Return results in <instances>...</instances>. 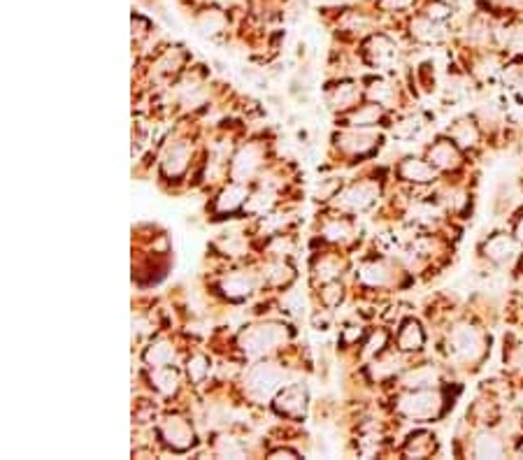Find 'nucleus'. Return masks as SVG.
I'll use <instances>...</instances> for the list:
<instances>
[{
    "label": "nucleus",
    "instance_id": "obj_1",
    "mask_svg": "<svg viewBox=\"0 0 523 460\" xmlns=\"http://www.w3.org/2000/svg\"><path fill=\"white\" fill-rule=\"evenodd\" d=\"M286 340H288L286 326H279V323H263V326L249 328L247 333L239 337V344H242L244 353L256 358V355H263L273 351L275 347L284 344Z\"/></svg>",
    "mask_w": 523,
    "mask_h": 460
},
{
    "label": "nucleus",
    "instance_id": "obj_2",
    "mask_svg": "<svg viewBox=\"0 0 523 460\" xmlns=\"http://www.w3.org/2000/svg\"><path fill=\"white\" fill-rule=\"evenodd\" d=\"M449 349L458 360H477L484 351V340L477 328L456 326L449 335Z\"/></svg>",
    "mask_w": 523,
    "mask_h": 460
},
{
    "label": "nucleus",
    "instance_id": "obj_3",
    "mask_svg": "<svg viewBox=\"0 0 523 460\" xmlns=\"http://www.w3.org/2000/svg\"><path fill=\"white\" fill-rule=\"evenodd\" d=\"M440 407H442L440 393L421 391V388H418L416 393L405 395L398 404V409L407 416V419H433V416L440 412Z\"/></svg>",
    "mask_w": 523,
    "mask_h": 460
},
{
    "label": "nucleus",
    "instance_id": "obj_4",
    "mask_svg": "<svg viewBox=\"0 0 523 460\" xmlns=\"http://www.w3.org/2000/svg\"><path fill=\"white\" fill-rule=\"evenodd\" d=\"M281 370L277 365H268V363H261V365H256L254 370L249 372V377H247V388H249V393L251 395H256V397H268V395H273L275 391H277V386L281 384Z\"/></svg>",
    "mask_w": 523,
    "mask_h": 460
},
{
    "label": "nucleus",
    "instance_id": "obj_5",
    "mask_svg": "<svg viewBox=\"0 0 523 460\" xmlns=\"http://www.w3.org/2000/svg\"><path fill=\"white\" fill-rule=\"evenodd\" d=\"M161 435L163 439L168 441L172 449L177 451H186L191 444H193V430L191 426L180 416H170L161 423Z\"/></svg>",
    "mask_w": 523,
    "mask_h": 460
},
{
    "label": "nucleus",
    "instance_id": "obj_6",
    "mask_svg": "<svg viewBox=\"0 0 523 460\" xmlns=\"http://www.w3.org/2000/svg\"><path fill=\"white\" fill-rule=\"evenodd\" d=\"M377 186L374 184H354L352 188H347L342 195H340V205L344 210H354V212H363L377 200Z\"/></svg>",
    "mask_w": 523,
    "mask_h": 460
},
{
    "label": "nucleus",
    "instance_id": "obj_7",
    "mask_svg": "<svg viewBox=\"0 0 523 460\" xmlns=\"http://www.w3.org/2000/svg\"><path fill=\"white\" fill-rule=\"evenodd\" d=\"M189 161H191V149L186 142L170 144L163 156V173L168 177H180L184 170L189 168Z\"/></svg>",
    "mask_w": 523,
    "mask_h": 460
},
{
    "label": "nucleus",
    "instance_id": "obj_8",
    "mask_svg": "<svg viewBox=\"0 0 523 460\" xmlns=\"http://www.w3.org/2000/svg\"><path fill=\"white\" fill-rule=\"evenodd\" d=\"M359 279L367 286H389L393 284L396 274H393V267L384 261H372L365 263L359 272Z\"/></svg>",
    "mask_w": 523,
    "mask_h": 460
},
{
    "label": "nucleus",
    "instance_id": "obj_9",
    "mask_svg": "<svg viewBox=\"0 0 523 460\" xmlns=\"http://www.w3.org/2000/svg\"><path fill=\"white\" fill-rule=\"evenodd\" d=\"M258 165H261V153H258L256 146H244V149L237 151L235 161H233V177L235 179H249V177H254V173L258 170Z\"/></svg>",
    "mask_w": 523,
    "mask_h": 460
},
{
    "label": "nucleus",
    "instance_id": "obj_10",
    "mask_svg": "<svg viewBox=\"0 0 523 460\" xmlns=\"http://www.w3.org/2000/svg\"><path fill=\"white\" fill-rule=\"evenodd\" d=\"M254 288H256V279L254 274L249 272H233L221 281V291L228 298H244L249 296Z\"/></svg>",
    "mask_w": 523,
    "mask_h": 460
},
{
    "label": "nucleus",
    "instance_id": "obj_11",
    "mask_svg": "<svg viewBox=\"0 0 523 460\" xmlns=\"http://www.w3.org/2000/svg\"><path fill=\"white\" fill-rule=\"evenodd\" d=\"M377 138L372 133H361V131H352V133H342L337 138V146L347 153H365L370 151Z\"/></svg>",
    "mask_w": 523,
    "mask_h": 460
},
{
    "label": "nucleus",
    "instance_id": "obj_12",
    "mask_svg": "<svg viewBox=\"0 0 523 460\" xmlns=\"http://www.w3.org/2000/svg\"><path fill=\"white\" fill-rule=\"evenodd\" d=\"M277 409L288 416H300L305 412V388L300 386H288L284 393L277 397Z\"/></svg>",
    "mask_w": 523,
    "mask_h": 460
},
{
    "label": "nucleus",
    "instance_id": "obj_13",
    "mask_svg": "<svg viewBox=\"0 0 523 460\" xmlns=\"http://www.w3.org/2000/svg\"><path fill=\"white\" fill-rule=\"evenodd\" d=\"M430 161L442 170H451V168H458L460 158H458L456 146H453L451 142H447V140H440V142L430 149Z\"/></svg>",
    "mask_w": 523,
    "mask_h": 460
},
{
    "label": "nucleus",
    "instance_id": "obj_14",
    "mask_svg": "<svg viewBox=\"0 0 523 460\" xmlns=\"http://www.w3.org/2000/svg\"><path fill=\"white\" fill-rule=\"evenodd\" d=\"M484 251H486V256H489V259H493L495 263H504V261H509L516 254V244H514L512 237L498 235V237H493V240H489V244H486Z\"/></svg>",
    "mask_w": 523,
    "mask_h": 460
},
{
    "label": "nucleus",
    "instance_id": "obj_15",
    "mask_svg": "<svg viewBox=\"0 0 523 460\" xmlns=\"http://www.w3.org/2000/svg\"><path fill=\"white\" fill-rule=\"evenodd\" d=\"M359 96H361V91L356 84H340V87H335L333 91H330L328 102L333 109H347V107L356 105Z\"/></svg>",
    "mask_w": 523,
    "mask_h": 460
},
{
    "label": "nucleus",
    "instance_id": "obj_16",
    "mask_svg": "<svg viewBox=\"0 0 523 460\" xmlns=\"http://www.w3.org/2000/svg\"><path fill=\"white\" fill-rule=\"evenodd\" d=\"M400 175L405 177V179H409V182H433V177H435V173H433V168H430L428 163H423V161H416V158H407L403 165H400Z\"/></svg>",
    "mask_w": 523,
    "mask_h": 460
},
{
    "label": "nucleus",
    "instance_id": "obj_17",
    "mask_svg": "<svg viewBox=\"0 0 523 460\" xmlns=\"http://www.w3.org/2000/svg\"><path fill=\"white\" fill-rule=\"evenodd\" d=\"M244 198H247V188L239 186V184H233V186L221 191V195L217 198V210L219 212H233V210H237V207L242 205Z\"/></svg>",
    "mask_w": 523,
    "mask_h": 460
},
{
    "label": "nucleus",
    "instance_id": "obj_18",
    "mask_svg": "<svg viewBox=\"0 0 523 460\" xmlns=\"http://www.w3.org/2000/svg\"><path fill=\"white\" fill-rule=\"evenodd\" d=\"M435 382H438V370L433 365L416 367L405 377V386H409V388H430Z\"/></svg>",
    "mask_w": 523,
    "mask_h": 460
},
{
    "label": "nucleus",
    "instance_id": "obj_19",
    "mask_svg": "<svg viewBox=\"0 0 523 460\" xmlns=\"http://www.w3.org/2000/svg\"><path fill=\"white\" fill-rule=\"evenodd\" d=\"M393 42L389 38H384V35H377V38L370 40V45H367V54H370L372 63H386V61L393 58Z\"/></svg>",
    "mask_w": 523,
    "mask_h": 460
},
{
    "label": "nucleus",
    "instance_id": "obj_20",
    "mask_svg": "<svg viewBox=\"0 0 523 460\" xmlns=\"http://www.w3.org/2000/svg\"><path fill=\"white\" fill-rule=\"evenodd\" d=\"M151 382L156 384V388L165 395H172L177 391V384H180V377L172 367H156V372L151 374Z\"/></svg>",
    "mask_w": 523,
    "mask_h": 460
},
{
    "label": "nucleus",
    "instance_id": "obj_21",
    "mask_svg": "<svg viewBox=\"0 0 523 460\" xmlns=\"http://www.w3.org/2000/svg\"><path fill=\"white\" fill-rule=\"evenodd\" d=\"M475 456L477 458H498L502 456V444L500 439L489 432H482L475 439Z\"/></svg>",
    "mask_w": 523,
    "mask_h": 460
},
{
    "label": "nucleus",
    "instance_id": "obj_22",
    "mask_svg": "<svg viewBox=\"0 0 523 460\" xmlns=\"http://www.w3.org/2000/svg\"><path fill=\"white\" fill-rule=\"evenodd\" d=\"M400 349H405V351H414V349H418L423 344V330L418 328L416 321H407L405 323V328L400 330Z\"/></svg>",
    "mask_w": 523,
    "mask_h": 460
},
{
    "label": "nucleus",
    "instance_id": "obj_23",
    "mask_svg": "<svg viewBox=\"0 0 523 460\" xmlns=\"http://www.w3.org/2000/svg\"><path fill=\"white\" fill-rule=\"evenodd\" d=\"M145 358L151 367H163L175 360V349H172L168 342H156V344L149 347Z\"/></svg>",
    "mask_w": 523,
    "mask_h": 460
},
{
    "label": "nucleus",
    "instance_id": "obj_24",
    "mask_svg": "<svg viewBox=\"0 0 523 460\" xmlns=\"http://www.w3.org/2000/svg\"><path fill=\"white\" fill-rule=\"evenodd\" d=\"M381 119V109H379V102H372V105H363L359 107L356 112L349 116V124L352 126H374L377 121Z\"/></svg>",
    "mask_w": 523,
    "mask_h": 460
},
{
    "label": "nucleus",
    "instance_id": "obj_25",
    "mask_svg": "<svg viewBox=\"0 0 523 460\" xmlns=\"http://www.w3.org/2000/svg\"><path fill=\"white\" fill-rule=\"evenodd\" d=\"M412 33L423 42H438L442 38V28L433 19H416L412 23Z\"/></svg>",
    "mask_w": 523,
    "mask_h": 460
},
{
    "label": "nucleus",
    "instance_id": "obj_26",
    "mask_svg": "<svg viewBox=\"0 0 523 460\" xmlns=\"http://www.w3.org/2000/svg\"><path fill=\"white\" fill-rule=\"evenodd\" d=\"M400 370V355L396 353H389L384 355L381 360H374L372 367H370V374L374 379H384V377H391Z\"/></svg>",
    "mask_w": 523,
    "mask_h": 460
},
{
    "label": "nucleus",
    "instance_id": "obj_27",
    "mask_svg": "<svg viewBox=\"0 0 523 460\" xmlns=\"http://www.w3.org/2000/svg\"><path fill=\"white\" fill-rule=\"evenodd\" d=\"M340 270H342L340 261L333 259V256H323V259L314 265V274H317L321 281H330V279H335L337 274H340Z\"/></svg>",
    "mask_w": 523,
    "mask_h": 460
},
{
    "label": "nucleus",
    "instance_id": "obj_28",
    "mask_svg": "<svg viewBox=\"0 0 523 460\" xmlns=\"http://www.w3.org/2000/svg\"><path fill=\"white\" fill-rule=\"evenodd\" d=\"M451 138L456 140L458 144L472 146L477 142V128L472 126L470 121H458V124L453 126V131H451Z\"/></svg>",
    "mask_w": 523,
    "mask_h": 460
},
{
    "label": "nucleus",
    "instance_id": "obj_29",
    "mask_svg": "<svg viewBox=\"0 0 523 460\" xmlns=\"http://www.w3.org/2000/svg\"><path fill=\"white\" fill-rule=\"evenodd\" d=\"M323 235L328 240H335V242H344L354 235V228L347 223V221H330L328 226L323 228Z\"/></svg>",
    "mask_w": 523,
    "mask_h": 460
},
{
    "label": "nucleus",
    "instance_id": "obj_30",
    "mask_svg": "<svg viewBox=\"0 0 523 460\" xmlns=\"http://www.w3.org/2000/svg\"><path fill=\"white\" fill-rule=\"evenodd\" d=\"M270 207H273V193L266 191V188H261V191H256L251 198L247 200V210L251 214H266Z\"/></svg>",
    "mask_w": 523,
    "mask_h": 460
},
{
    "label": "nucleus",
    "instance_id": "obj_31",
    "mask_svg": "<svg viewBox=\"0 0 523 460\" xmlns=\"http://www.w3.org/2000/svg\"><path fill=\"white\" fill-rule=\"evenodd\" d=\"M266 277H268L270 284L284 286V284H288V281L293 279V272H291V267L284 265V263H273V265L268 267Z\"/></svg>",
    "mask_w": 523,
    "mask_h": 460
},
{
    "label": "nucleus",
    "instance_id": "obj_32",
    "mask_svg": "<svg viewBox=\"0 0 523 460\" xmlns=\"http://www.w3.org/2000/svg\"><path fill=\"white\" fill-rule=\"evenodd\" d=\"M198 28L207 35L219 33V30L224 28V17H221L219 12H205L198 19Z\"/></svg>",
    "mask_w": 523,
    "mask_h": 460
},
{
    "label": "nucleus",
    "instance_id": "obj_33",
    "mask_svg": "<svg viewBox=\"0 0 523 460\" xmlns=\"http://www.w3.org/2000/svg\"><path fill=\"white\" fill-rule=\"evenodd\" d=\"M367 96H370L374 102H379V105H386V102L393 98V89L386 82H370Z\"/></svg>",
    "mask_w": 523,
    "mask_h": 460
},
{
    "label": "nucleus",
    "instance_id": "obj_34",
    "mask_svg": "<svg viewBox=\"0 0 523 460\" xmlns=\"http://www.w3.org/2000/svg\"><path fill=\"white\" fill-rule=\"evenodd\" d=\"M209 372V360L205 358V355H193V358L189 360V377L193 379V382H200V379H205V374Z\"/></svg>",
    "mask_w": 523,
    "mask_h": 460
},
{
    "label": "nucleus",
    "instance_id": "obj_35",
    "mask_svg": "<svg viewBox=\"0 0 523 460\" xmlns=\"http://www.w3.org/2000/svg\"><path fill=\"white\" fill-rule=\"evenodd\" d=\"M430 449H433V444H430V435H426V432L412 437V441L407 444L409 456H426V453H430Z\"/></svg>",
    "mask_w": 523,
    "mask_h": 460
},
{
    "label": "nucleus",
    "instance_id": "obj_36",
    "mask_svg": "<svg viewBox=\"0 0 523 460\" xmlns=\"http://www.w3.org/2000/svg\"><path fill=\"white\" fill-rule=\"evenodd\" d=\"M217 449H219L221 456H228V458H239V456H244V449L237 444V439L221 437L219 444H217Z\"/></svg>",
    "mask_w": 523,
    "mask_h": 460
},
{
    "label": "nucleus",
    "instance_id": "obj_37",
    "mask_svg": "<svg viewBox=\"0 0 523 460\" xmlns=\"http://www.w3.org/2000/svg\"><path fill=\"white\" fill-rule=\"evenodd\" d=\"M219 247L226 251V254H242L244 251V240L239 235H226L224 240H219Z\"/></svg>",
    "mask_w": 523,
    "mask_h": 460
},
{
    "label": "nucleus",
    "instance_id": "obj_38",
    "mask_svg": "<svg viewBox=\"0 0 523 460\" xmlns=\"http://www.w3.org/2000/svg\"><path fill=\"white\" fill-rule=\"evenodd\" d=\"M321 298H323V303L328 305V307H335V305H340V300H342V286L340 284H328L321 291Z\"/></svg>",
    "mask_w": 523,
    "mask_h": 460
},
{
    "label": "nucleus",
    "instance_id": "obj_39",
    "mask_svg": "<svg viewBox=\"0 0 523 460\" xmlns=\"http://www.w3.org/2000/svg\"><path fill=\"white\" fill-rule=\"evenodd\" d=\"M384 344H386V333H384V330H377V333L370 337V342H367L365 353L367 355L377 353V351H381V349H384Z\"/></svg>",
    "mask_w": 523,
    "mask_h": 460
},
{
    "label": "nucleus",
    "instance_id": "obj_40",
    "mask_svg": "<svg viewBox=\"0 0 523 460\" xmlns=\"http://www.w3.org/2000/svg\"><path fill=\"white\" fill-rule=\"evenodd\" d=\"M177 65H180V56H177V52H175V56H172V52H168L161 58V63H158V70H161V72H172V70H177Z\"/></svg>",
    "mask_w": 523,
    "mask_h": 460
},
{
    "label": "nucleus",
    "instance_id": "obj_41",
    "mask_svg": "<svg viewBox=\"0 0 523 460\" xmlns=\"http://www.w3.org/2000/svg\"><path fill=\"white\" fill-rule=\"evenodd\" d=\"M449 12H451V10H449L447 5L435 3V5H430V8H428V17H430V19H445Z\"/></svg>",
    "mask_w": 523,
    "mask_h": 460
},
{
    "label": "nucleus",
    "instance_id": "obj_42",
    "mask_svg": "<svg viewBox=\"0 0 523 460\" xmlns=\"http://www.w3.org/2000/svg\"><path fill=\"white\" fill-rule=\"evenodd\" d=\"M337 191V182H325L323 186H319V195L321 198H333Z\"/></svg>",
    "mask_w": 523,
    "mask_h": 460
},
{
    "label": "nucleus",
    "instance_id": "obj_43",
    "mask_svg": "<svg viewBox=\"0 0 523 460\" xmlns=\"http://www.w3.org/2000/svg\"><path fill=\"white\" fill-rule=\"evenodd\" d=\"M386 10H403V8H409L412 0H381Z\"/></svg>",
    "mask_w": 523,
    "mask_h": 460
},
{
    "label": "nucleus",
    "instance_id": "obj_44",
    "mask_svg": "<svg viewBox=\"0 0 523 460\" xmlns=\"http://www.w3.org/2000/svg\"><path fill=\"white\" fill-rule=\"evenodd\" d=\"M361 333H363V330H361L359 326H352V330H344V340H347V342H354V340H359Z\"/></svg>",
    "mask_w": 523,
    "mask_h": 460
},
{
    "label": "nucleus",
    "instance_id": "obj_45",
    "mask_svg": "<svg viewBox=\"0 0 523 460\" xmlns=\"http://www.w3.org/2000/svg\"><path fill=\"white\" fill-rule=\"evenodd\" d=\"M270 458H295V453L293 451H286V449H279V451L270 453Z\"/></svg>",
    "mask_w": 523,
    "mask_h": 460
},
{
    "label": "nucleus",
    "instance_id": "obj_46",
    "mask_svg": "<svg viewBox=\"0 0 523 460\" xmlns=\"http://www.w3.org/2000/svg\"><path fill=\"white\" fill-rule=\"evenodd\" d=\"M502 5H523V0H498Z\"/></svg>",
    "mask_w": 523,
    "mask_h": 460
},
{
    "label": "nucleus",
    "instance_id": "obj_47",
    "mask_svg": "<svg viewBox=\"0 0 523 460\" xmlns=\"http://www.w3.org/2000/svg\"><path fill=\"white\" fill-rule=\"evenodd\" d=\"M516 235H519V240L523 242V219H521V223H519V228H516Z\"/></svg>",
    "mask_w": 523,
    "mask_h": 460
},
{
    "label": "nucleus",
    "instance_id": "obj_48",
    "mask_svg": "<svg viewBox=\"0 0 523 460\" xmlns=\"http://www.w3.org/2000/svg\"><path fill=\"white\" fill-rule=\"evenodd\" d=\"M335 3H349V0H335Z\"/></svg>",
    "mask_w": 523,
    "mask_h": 460
}]
</instances>
